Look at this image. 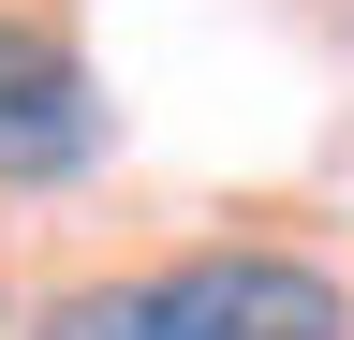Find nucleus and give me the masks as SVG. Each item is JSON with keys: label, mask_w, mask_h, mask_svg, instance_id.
Instances as JSON below:
<instances>
[{"label": "nucleus", "mask_w": 354, "mask_h": 340, "mask_svg": "<svg viewBox=\"0 0 354 340\" xmlns=\"http://www.w3.org/2000/svg\"><path fill=\"white\" fill-rule=\"evenodd\" d=\"M148 340H354V296L310 251H192L148 281Z\"/></svg>", "instance_id": "nucleus-1"}, {"label": "nucleus", "mask_w": 354, "mask_h": 340, "mask_svg": "<svg viewBox=\"0 0 354 340\" xmlns=\"http://www.w3.org/2000/svg\"><path fill=\"white\" fill-rule=\"evenodd\" d=\"M104 148V89H88V60L59 30L0 15V178H74V163Z\"/></svg>", "instance_id": "nucleus-2"}, {"label": "nucleus", "mask_w": 354, "mask_h": 340, "mask_svg": "<svg viewBox=\"0 0 354 340\" xmlns=\"http://www.w3.org/2000/svg\"><path fill=\"white\" fill-rule=\"evenodd\" d=\"M30 340H148V281H74Z\"/></svg>", "instance_id": "nucleus-3"}]
</instances>
